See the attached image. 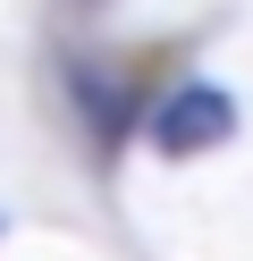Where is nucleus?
<instances>
[{
	"label": "nucleus",
	"instance_id": "f257e3e1",
	"mask_svg": "<svg viewBox=\"0 0 253 261\" xmlns=\"http://www.w3.org/2000/svg\"><path fill=\"white\" fill-rule=\"evenodd\" d=\"M144 135H152V152L160 160H194V152H211V143H228L236 135V101L219 85H177V93H160L152 101V118H144Z\"/></svg>",
	"mask_w": 253,
	"mask_h": 261
},
{
	"label": "nucleus",
	"instance_id": "f03ea898",
	"mask_svg": "<svg viewBox=\"0 0 253 261\" xmlns=\"http://www.w3.org/2000/svg\"><path fill=\"white\" fill-rule=\"evenodd\" d=\"M76 101H84V118L101 126V143H118V85H110V76H84Z\"/></svg>",
	"mask_w": 253,
	"mask_h": 261
}]
</instances>
